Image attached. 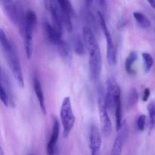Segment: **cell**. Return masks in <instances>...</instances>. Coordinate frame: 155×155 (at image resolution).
<instances>
[{
	"mask_svg": "<svg viewBox=\"0 0 155 155\" xmlns=\"http://www.w3.org/2000/svg\"><path fill=\"white\" fill-rule=\"evenodd\" d=\"M1 5L11 22L15 25H19L25 15L19 2L15 1H2Z\"/></svg>",
	"mask_w": 155,
	"mask_h": 155,
	"instance_id": "cell-8",
	"label": "cell"
},
{
	"mask_svg": "<svg viewBox=\"0 0 155 155\" xmlns=\"http://www.w3.org/2000/svg\"><path fill=\"white\" fill-rule=\"evenodd\" d=\"M148 3L150 5V6H151V8H153L155 9V1L154 0H148Z\"/></svg>",
	"mask_w": 155,
	"mask_h": 155,
	"instance_id": "cell-26",
	"label": "cell"
},
{
	"mask_svg": "<svg viewBox=\"0 0 155 155\" xmlns=\"http://www.w3.org/2000/svg\"><path fill=\"white\" fill-rule=\"evenodd\" d=\"M138 59V54L136 51H132L129 54L125 61V70L129 74H135V71L133 69V65L136 63Z\"/></svg>",
	"mask_w": 155,
	"mask_h": 155,
	"instance_id": "cell-18",
	"label": "cell"
},
{
	"mask_svg": "<svg viewBox=\"0 0 155 155\" xmlns=\"http://www.w3.org/2000/svg\"><path fill=\"white\" fill-rule=\"evenodd\" d=\"M42 27H43L44 33H45L46 37L48 38L49 42H51L53 45L58 46L64 40L62 38L61 33L58 32V30L51 24L45 22L42 25Z\"/></svg>",
	"mask_w": 155,
	"mask_h": 155,
	"instance_id": "cell-14",
	"label": "cell"
},
{
	"mask_svg": "<svg viewBox=\"0 0 155 155\" xmlns=\"http://www.w3.org/2000/svg\"><path fill=\"white\" fill-rule=\"evenodd\" d=\"M37 22V17L34 11L29 9L26 12L24 19L19 26L20 32L22 36L26 55L30 60L33 51V32Z\"/></svg>",
	"mask_w": 155,
	"mask_h": 155,
	"instance_id": "cell-3",
	"label": "cell"
},
{
	"mask_svg": "<svg viewBox=\"0 0 155 155\" xmlns=\"http://www.w3.org/2000/svg\"><path fill=\"white\" fill-rule=\"evenodd\" d=\"M150 95H151V90H150V89L145 88L143 92V95H142V101H143L144 102L148 101V98H149L150 97Z\"/></svg>",
	"mask_w": 155,
	"mask_h": 155,
	"instance_id": "cell-25",
	"label": "cell"
},
{
	"mask_svg": "<svg viewBox=\"0 0 155 155\" xmlns=\"http://www.w3.org/2000/svg\"><path fill=\"white\" fill-rule=\"evenodd\" d=\"M0 155H5V153H4V151H3V148H0Z\"/></svg>",
	"mask_w": 155,
	"mask_h": 155,
	"instance_id": "cell-27",
	"label": "cell"
},
{
	"mask_svg": "<svg viewBox=\"0 0 155 155\" xmlns=\"http://www.w3.org/2000/svg\"><path fill=\"white\" fill-rule=\"evenodd\" d=\"M147 109L149 117V129L152 131L155 129V98L149 101Z\"/></svg>",
	"mask_w": 155,
	"mask_h": 155,
	"instance_id": "cell-20",
	"label": "cell"
},
{
	"mask_svg": "<svg viewBox=\"0 0 155 155\" xmlns=\"http://www.w3.org/2000/svg\"><path fill=\"white\" fill-rule=\"evenodd\" d=\"M83 38L86 48L89 53V74L92 80H96L99 78L102 69V58L101 49L98 43L95 33L89 27L83 26Z\"/></svg>",
	"mask_w": 155,
	"mask_h": 155,
	"instance_id": "cell-1",
	"label": "cell"
},
{
	"mask_svg": "<svg viewBox=\"0 0 155 155\" xmlns=\"http://www.w3.org/2000/svg\"><path fill=\"white\" fill-rule=\"evenodd\" d=\"M127 133H128V126L127 123L124 121L120 130L118 131L117 135L114 141L110 155H122L123 148L127 137Z\"/></svg>",
	"mask_w": 155,
	"mask_h": 155,
	"instance_id": "cell-12",
	"label": "cell"
},
{
	"mask_svg": "<svg viewBox=\"0 0 155 155\" xmlns=\"http://www.w3.org/2000/svg\"><path fill=\"white\" fill-rule=\"evenodd\" d=\"M97 13L99 20V26L104 33L106 39V58H107V63L110 66L113 67L116 65L117 61V51L116 45H114L111 33L107 27L105 17L99 11H97Z\"/></svg>",
	"mask_w": 155,
	"mask_h": 155,
	"instance_id": "cell-4",
	"label": "cell"
},
{
	"mask_svg": "<svg viewBox=\"0 0 155 155\" xmlns=\"http://www.w3.org/2000/svg\"><path fill=\"white\" fill-rule=\"evenodd\" d=\"M0 44H1L2 50L7 59L8 66L13 74L17 83L21 88H24V79L22 69H21V61H20L16 48L13 42H12L8 39L7 35L5 33L3 29L0 30Z\"/></svg>",
	"mask_w": 155,
	"mask_h": 155,
	"instance_id": "cell-2",
	"label": "cell"
},
{
	"mask_svg": "<svg viewBox=\"0 0 155 155\" xmlns=\"http://www.w3.org/2000/svg\"><path fill=\"white\" fill-rule=\"evenodd\" d=\"M30 155H33V154H30Z\"/></svg>",
	"mask_w": 155,
	"mask_h": 155,
	"instance_id": "cell-29",
	"label": "cell"
},
{
	"mask_svg": "<svg viewBox=\"0 0 155 155\" xmlns=\"http://www.w3.org/2000/svg\"><path fill=\"white\" fill-rule=\"evenodd\" d=\"M57 49L59 54L64 59H70L71 58V48L68 42L64 40L61 43L57 46Z\"/></svg>",
	"mask_w": 155,
	"mask_h": 155,
	"instance_id": "cell-21",
	"label": "cell"
},
{
	"mask_svg": "<svg viewBox=\"0 0 155 155\" xmlns=\"http://www.w3.org/2000/svg\"><path fill=\"white\" fill-rule=\"evenodd\" d=\"M59 133H60V124H59L58 120L54 118L53 120L51 136L46 145L47 155H55L57 152V142L58 140Z\"/></svg>",
	"mask_w": 155,
	"mask_h": 155,
	"instance_id": "cell-13",
	"label": "cell"
},
{
	"mask_svg": "<svg viewBox=\"0 0 155 155\" xmlns=\"http://www.w3.org/2000/svg\"><path fill=\"white\" fill-rule=\"evenodd\" d=\"M55 155H58V151H57V152H56V154H55Z\"/></svg>",
	"mask_w": 155,
	"mask_h": 155,
	"instance_id": "cell-28",
	"label": "cell"
},
{
	"mask_svg": "<svg viewBox=\"0 0 155 155\" xmlns=\"http://www.w3.org/2000/svg\"><path fill=\"white\" fill-rule=\"evenodd\" d=\"M105 87L106 92L104 95V101H105L106 107L107 110L109 109L110 110L114 111L117 99L120 97V87L117 82L112 77L107 79L105 83Z\"/></svg>",
	"mask_w": 155,
	"mask_h": 155,
	"instance_id": "cell-7",
	"label": "cell"
},
{
	"mask_svg": "<svg viewBox=\"0 0 155 155\" xmlns=\"http://www.w3.org/2000/svg\"><path fill=\"white\" fill-rule=\"evenodd\" d=\"M60 117L63 127V136L64 139H67L74 128L76 122L75 115L69 96L65 97L62 101L60 110Z\"/></svg>",
	"mask_w": 155,
	"mask_h": 155,
	"instance_id": "cell-5",
	"label": "cell"
},
{
	"mask_svg": "<svg viewBox=\"0 0 155 155\" xmlns=\"http://www.w3.org/2000/svg\"><path fill=\"white\" fill-rule=\"evenodd\" d=\"M139 100V94L136 88H132L129 92L127 98V107L128 109H131L134 107Z\"/></svg>",
	"mask_w": 155,
	"mask_h": 155,
	"instance_id": "cell-22",
	"label": "cell"
},
{
	"mask_svg": "<svg viewBox=\"0 0 155 155\" xmlns=\"http://www.w3.org/2000/svg\"><path fill=\"white\" fill-rule=\"evenodd\" d=\"M45 8L47 10L50 12L51 18H52L54 27L60 32L61 34H63L64 27V18L63 15H62L61 9L59 6L58 1H54V0H47L44 2Z\"/></svg>",
	"mask_w": 155,
	"mask_h": 155,
	"instance_id": "cell-9",
	"label": "cell"
},
{
	"mask_svg": "<svg viewBox=\"0 0 155 155\" xmlns=\"http://www.w3.org/2000/svg\"><path fill=\"white\" fill-rule=\"evenodd\" d=\"M142 61H143L144 71L145 73H148L154 65V58L152 55L148 52H143L142 54Z\"/></svg>",
	"mask_w": 155,
	"mask_h": 155,
	"instance_id": "cell-23",
	"label": "cell"
},
{
	"mask_svg": "<svg viewBox=\"0 0 155 155\" xmlns=\"http://www.w3.org/2000/svg\"><path fill=\"white\" fill-rule=\"evenodd\" d=\"M133 17L136 21L137 24L143 29H148L151 25L150 20L148 19L146 15H144L141 12H133Z\"/></svg>",
	"mask_w": 155,
	"mask_h": 155,
	"instance_id": "cell-19",
	"label": "cell"
},
{
	"mask_svg": "<svg viewBox=\"0 0 155 155\" xmlns=\"http://www.w3.org/2000/svg\"><path fill=\"white\" fill-rule=\"evenodd\" d=\"M0 89H2L8 94L11 101H12V107H15V96H14V93L12 92L10 80L2 67H1V69H0Z\"/></svg>",
	"mask_w": 155,
	"mask_h": 155,
	"instance_id": "cell-15",
	"label": "cell"
},
{
	"mask_svg": "<svg viewBox=\"0 0 155 155\" xmlns=\"http://www.w3.org/2000/svg\"><path fill=\"white\" fill-rule=\"evenodd\" d=\"M101 135L98 127L92 124L89 135V145L91 155H98L101 147Z\"/></svg>",
	"mask_w": 155,
	"mask_h": 155,
	"instance_id": "cell-11",
	"label": "cell"
},
{
	"mask_svg": "<svg viewBox=\"0 0 155 155\" xmlns=\"http://www.w3.org/2000/svg\"><path fill=\"white\" fill-rule=\"evenodd\" d=\"M145 123H146V117H145V115H140L138 117L137 121H136V127H137V129L139 131L142 132L145 130Z\"/></svg>",
	"mask_w": 155,
	"mask_h": 155,
	"instance_id": "cell-24",
	"label": "cell"
},
{
	"mask_svg": "<svg viewBox=\"0 0 155 155\" xmlns=\"http://www.w3.org/2000/svg\"><path fill=\"white\" fill-rule=\"evenodd\" d=\"M72 45L74 47V50L75 52L79 55H83L86 53V45H85L83 38H81L80 34L78 33H74L72 36Z\"/></svg>",
	"mask_w": 155,
	"mask_h": 155,
	"instance_id": "cell-17",
	"label": "cell"
},
{
	"mask_svg": "<svg viewBox=\"0 0 155 155\" xmlns=\"http://www.w3.org/2000/svg\"><path fill=\"white\" fill-rule=\"evenodd\" d=\"M98 106L101 132L104 137H108L112 132V123L107 113V108L106 107L104 97L103 96V93L101 92H100L99 96H98Z\"/></svg>",
	"mask_w": 155,
	"mask_h": 155,
	"instance_id": "cell-6",
	"label": "cell"
},
{
	"mask_svg": "<svg viewBox=\"0 0 155 155\" xmlns=\"http://www.w3.org/2000/svg\"><path fill=\"white\" fill-rule=\"evenodd\" d=\"M33 90H34L35 95H36L38 101H39L41 110H42V114L45 115L46 114V107H45V97H44L41 83L37 77H34V79H33Z\"/></svg>",
	"mask_w": 155,
	"mask_h": 155,
	"instance_id": "cell-16",
	"label": "cell"
},
{
	"mask_svg": "<svg viewBox=\"0 0 155 155\" xmlns=\"http://www.w3.org/2000/svg\"><path fill=\"white\" fill-rule=\"evenodd\" d=\"M59 6L61 9L64 27L68 32L73 31V18L75 17V11L72 4L68 0H58Z\"/></svg>",
	"mask_w": 155,
	"mask_h": 155,
	"instance_id": "cell-10",
	"label": "cell"
}]
</instances>
